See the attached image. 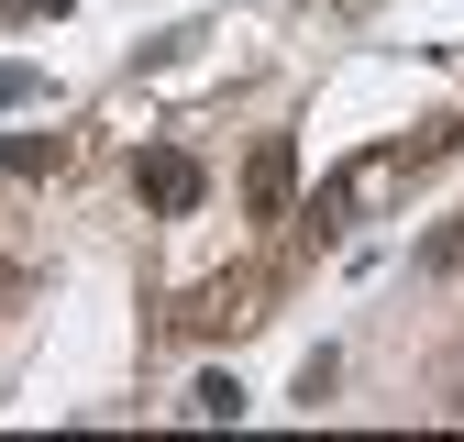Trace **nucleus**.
Wrapping results in <instances>:
<instances>
[{"instance_id":"2","label":"nucleus","mask_w":464,"mask_h":442,"mask_svg":"<svg viewBox=\"0 0 464 442\" xmlns=\"http://www.w3.org/2000/svg\"><path fill=\"white\" fill-rule=\"evenodd\" d=\"M133 188H144L155 210H199V188H210V178H199V155H178V144H155V155L133 166Z\"/></svg>"},{"instance_id":"5","label":"nucleus","mask_w":464,"mask_h":442,"mask_svg":"<svg viewBox=\"0 0 464 442\" xmlns=\"http://www.w3.org/2000/svg\"><path fill=\"white\" fill-rule=\"evenodd\" d=\"M188 409H199V420H232V409H244V387H232V376H199V387H188Z\"/></svg>"},{"instance_id":"6","label":"nucleus","mask_w":464,"mask_h":442,"mask_svg":"<svg viewBox=\"0 0 464 442\" xmlns=\"http://www.w3.org/2000/svg\"><path fill=\"white\" fill-rule=\"evenodd\" d=\"M12 100H34V67H0V110H12Z\"/></svg>"},{"instance_id":"4","label":"nucleus","mask_w":464,"mask_h":442,"mask_svg":"<svg viewBox=\"0 0 464 442\" xmlns=\"http://www.w3.org/2000/svg\"><path fill=\"white\" fill-rule=\"evenodd\" d=\"M55 166V133H0V178H44Z\"/></svg>"},{"instance_id":"3","label":"nucleus","mask_w":464,"mask_h":442,"mask_svg":"<svg viewBox=\"0 0 464 442\" xmlns=\"http://www.w3.org/2000/svg\"><path fill=\"white\" fill-rule=\"evenodd\" d=\"M188 321H199V332H244V321H255V288L232 276V288H210V299H199Z\"/></svg>"},{"instance_id":"1","label":"nucleus","mask_w":464,"mask_h":442,"mask_svg":"<svg viewBox=\"0 0 464 442\" xmlns=\"http://www.w3.org/2000/svg\"><path fill=\"white\" fill-rule=\"evenodd\" d=\"M287 199H299V144L266 133V144L244 155V210H255V221H287Z\"/></svg>"}]
</instances>
